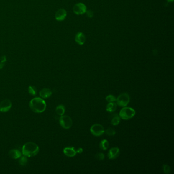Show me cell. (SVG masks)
Wrapping results in <instances>:
<instances>
[{"mask_svg": "<svg viewBox=\"0 0 174 174\" xmlns=\"http://www.w3.org/2000/svg\"><path fill=\"white\" fill-rule=\"evenodd\" d=\"M109 144L108 140H106V139H103L100 142L99 147H100L101 149L105 151V150L108 149V148H109Z\"/></svg>", "mask_w": 174, "mask_h": 174, "instance_id": "obj_18", "label": "cell"}, {"mask_svg": "<svg viewBox=\"0 0 174 174\" xmlns=\"http://www.w3.org/2000/svg\"><path fill=\"white\" fill-rule=\"evenodd\" d=\"M39 150L40 148L37 144L32 142H28L23 146L22 153L26 157H33L38 153Z\"/></svg>", "mask_w": 174, "mask_h": 174, "instance_id": "obj_2", "label": "cell"}, {"mask_svg": "<svg viewBox=\"0 0 174 174\" xmlns=\"http://www.w3.org/2000/svg\"><path fill=\"white\" fill-rule=\"evenodd\" d=\"M105 133L108 136H114L116 134V131L112 128H109L105 130Z\"/></svg>", "mask_w": 174, "mask_h": 174, "instance_id": "obj_20", "label": "cell"}, {"mask_svg": "<svg viewBox=\"0 0 174 174\" xmlns=\"http://www.w3.org/2000/svg\"><path fill=\"white\" fill-rule=\"evenodd\" d=\"M31 109L35 113H42L45 111L47 104L45 101L42 98L36 97L32 99L29 103Z\"/></svg>", "mask_w": 174, "mask_h": 174, "instance_id": "obj_1", "label": "cell"}, {"mask_svg": "<svg viewBox=\"0 0 174 174\" xmlns=\"http://www.w3.org/2000/svg\"><path fill=\"white\" fill-rule=\"evenodd\" d=\"M167 1L169 3H172V2H173L174 0H167Z\"/></svg>", "mask_w": 174, "mask_h": 174, "instance_id": "obj_29", "label": "cell"}, {"mask_svg": "<svg viewBox=\"0 0 174 174\" xmlns=\"http://www.w3.org/2000/svg\"><path fill=\"white\" fill-rule=\"evenodd\" d=\"M163 172L165 174H168L170 173V168L168 165L165 164L163 165Z\"/></svg>", "mask_w": 174, "mask_h": 174, "instance_id": "obj_24", "label": "cell"}, {"mask_svg": "<svg viewBox=\"0 0 174 174\" xmlns=\"http://www.w3.org/2000/svg\"><path fill=\"white\" fill-rule=\"evenodd\" d=\"M8 154L9 155L10 157L13 159H18L22 156L21 152L17 149L10 150Z\"/></svg>", "mask_w": 174, "mask_h": 174, "instance_id": "obj_14", "label": "cell"}, {"mask_svg": "<svg viewBox=\"0 0 174 174\" xmlns=\"http://www.w3.org/2000/svg\"><path fill=\"white\" fill-rule=\"evenodd\" d=\"M19 165H22V166H25L27 165V163L28 162V159L27 158L26 156H25L24 155V156H21L19 158Z\"/></svg>", "mask_w": 174, "mask_h": 174, "instance_id": "obj_19", "label": "cell"}, {"mask_svg": "<svg viewBox=\"0 0 174 174\" xmlns=\"http://www.w3.org/2000/svg\"><path fill=\"white\" fill-rule=\"evenodd\" d=\"M75 41L80 45H82L85 43V35L82 32H78L75 36Z\"/></svg>", "mask_w": 174, "mask_h": 174, "instance_id": "obj_12", "label": "cell"}, {"mask_svg": "<svg viewBox=\"0 0 174 174\" xmlns=\"http://www.w3.org/2000/svg\"><path fill=\"white\" fill-rule=\"evenodd\" d=\"M87 15L89 17H93V12H91V10L87 12Z\"/></svg>", "mask_w": 174, "mask_h": 174, "instance_id": "obj_26", "label": "cell"}, {"mask_svg": "<svg viewBox=\"0 0 174 174\" xmlns=\"http://www.w3.org/2000/svg\"><path fill=\"white\" fill-rule=\"evenodd\" d=\"M63 153L68 157H73L76 156L77 152L73 147H68L63 149Z\"/></svg>", "mask_w": 174, "mask_h": 174, "instance_id": "obj_11", "label": "cell"}, {"mask_svg": "<svg viewBox=\"0 0 174 174\" xmlns=\"http://www.w3.org/2000/svg\"><path fill=\"white\" fill-rule=\"evenodd\" d=\"M136 111L133 108L129 107H124L119 111V117L124 120H128L134 116Z\"/></svg>", "mask_w": 174, "mask_h": 174, "instance_id": "obj_3", "label": "cell"}, {"mask_svg": "<svg viewBox=\"0 0 174 174\" xmlns=\"http://www.w3.org/2000/svg\"><path fill=\"white\" fill-rule=\"evenodd\" d=\"M111 124L114 126H117L119 124L121 117L116 114H114L111 116Z\"/></svg>", "mask_w": 174, "mask_h": 174, "instance_id": "obj_15", "label": "cell"}, {"mask_svg": "<svg viewBox=\"0 0 174 174\" xmlns=\"http://www.w3.org/2000/svg\"><path fill=\"white\" fill-rule=\"evenodd\" d=\"M12 107V103L8 99H5L0 103V111L6 112L9 110Z\"/></svg>", "mask_w": 174, "mask_h": 174, "instance_id": "obj_8", "label": "cell"}, {"mask_svg": "<svg viewBox=\"0 0 174 174\" xmlns=\"http://www.w3.org/2000/svg\"><path fill=\"white\" fill-rule=\"evenodd\" d=\"M65 111V108L64 105H59L56 108V112L59 116H63Z\"/></svg>", "mask_w": 174, "mask_h": 174, "instance_id": "obj_17", "label": "cell"}, {"mask_svg": "<svg viewBox=\"0 0 174 174\" xmlns=\"http://www.w3.org/2000/svg\"><path fill=\"white\" fill-rule=\"evenodd\" d=\"M6 60L7 59H6V56H2V57H0V62L5 63Z\"/></svg>", "mask_w": 174, "mask_h": 174, "instance_id": "obj_25", "label": "cell"}, {"mask_svg": "<svg viewBox=\"0 0 174 174\" xmlns=\"http://www.w3.org/2000/svg\"><path fill=\"white\" fill-rule=\"evenodd\" d=\"M120 150L117 147H114L109 150L108 152V159H116L119 156Z\"/></svg>", "mask_w": 174, "mask_h": 174, "instance_id": "obj_9", "label": "cell"}, {"mask_svg": "<svg viewBox=\"0 0 174 174\" xmlns=\"http://www.w3.org/2000/svg\"><path fill=\"white\" fill-rule=\"evenodd\" d=\"M4 65H5V63H2L1 62H0V69H2L3 68Z\"/></svg>", "mask_w": 174, "mask_h": 174, "instance_id": "obj_28", "label": "cell"}, {"mask_svg": "<svg viewBox=\"0 0 174 174\" xmlns=\"http://www.w3.org/2000/svg\"><path fill=\"white\" fill-rule=\"evenodd\" d=\"M106 100L109 103L114 102H116V98L114 95H108L106 97Z\"/></svg>", "mask_w": 174, "mask_h": 174, "instance_id": "obj_22", "label": "cell"}, {"mask_svg": "<svg viewBox=\"0 0 174 174\" xmlns=\"http://www.w3.org/2000/svg\"><path fill=\"white\" fill-rule=\"evenodd\" d=\"M90 131L95 136H100L104 134L105 130L102 125L99 124H95L91 126Z\"/></svg>", "mask_w": 174, "mask_h": 174, "instance_id": "obj_6", "label": "cell"}, {"mask_svg": "<svg viewBox=\"0 0 174 174\" xmlns=\"http://www.w3.org/2000/svg\"><path fill=\"white\" fill-rule=\"evenodd\" d=\"M67 13L65 9L60 8L55 13V19L58 21H63L65 19Z\"/></svg>", "mask_w": 174, "mask_h": 174, "instance_id": "obj_10", "label": "cell"}, {"mask_svg": "<svg viewBox=\"0 0 174 174\" xmlns=\"http://www.w3.org/2000/svg\"><path fill=\"white\" fill-rule=\"evenodd\" d=\"M73 12L77 15H81L86 12V7L85 4L81 3H77L73 7Z\"/></svg>", "mask_w": 174, "mask_h": 174, "instance_id": "obj_7", "label": "cell"}, {"mask_svg": "<svg viewBox=\"0 0 174 174\" xmlns=\"http://www.w3.org/2000/svg\"><path fill=\"white\" fill-rule=\"evenodd\" d=\"M95 158L98 160L101 161L105 158V155L102 153H98L95 155Z\"/></svg>", "mask_w": 174, "mask_h": 174, "instance_id": "obj_23", "label": "cell"}, {"mask_svg": "<svg viewBox=\"0 0 174 174\" xmlns=\"http://www.w3.org/2000/svg\"><path fill=\"white\" fill-rule=\"evenodd\" d=\"M52 95V91L51 89L49 88H44L42 91H40V96L42 98H48L51 96Z\"/></svg>", "mask_w": 174, "mask_h": 174, "instance_id": "obj_13", "label": "cell"}, {"mask_svg": "<svg viewBox=\"0 0 174 174\" xmlns=\"http://www.w3.org/2000/svg\"><path fill=\"white\" fill-rule=\"evenodd\" d=\"M59 123L61 126L65 129H70L73 125V121L69 116H61L59 118Z\"/></svg>", "mask_w": 174, "mask_h": 174, "instance_id": "obj_5", "label": "cell"}, {"mask_svg": "<svg viewBox=\"0 0 174 174\" xmlns=\"http://www.w3.org/2000/svg\"><path fill=\"white\" fill-rule=\"evenodd\" d=\"M83 151V149L81 148H78L77 150V153H79V154H81L82 152Z\"/></svg>", "mask_w": 174, "mask_h": 174, "instance_id": "obj_27", "label": "cell"}, {"mask_svg": "<svg viewBox=\"0 0 174 174\" xmlns=\"http://www.w3.org/2000/svg\"><path fill=\"white\" fill-rule=\"evenodd\" d=\"M117 109V104L114 102H109L106 106V111L109 112H114Z\"/></svg>", "mask_w": 174, "mask_h": 174, "instance_id": "obj_16", "label": "cell"}, {"mask_svg": "<svg viewBox=\"0 0 174 174\" xmlns=\"http://www.w3.org/2000/svg\"><path fill=\"white\" fill-rule=\"evenodd\" d=\"M130 101L129 94L127 93H122L118 96L116 99V104L120 107H124L127 106Z\"/></svg>", "mask_w": 174, "mask_h": 174, "instance_id": "obj_4", "label": "cell"}, {"mask_svg": "<svg viewBox=\"0 0 174 174\" xmlns=\"http://www.w3.org/2000/svg\"><path fill=\"white\" fill-rule=\"evenodd\" d=\"M28 92L32 96H35L37 93V89L34 86H30L28 88Z\"/></svg>", "mask_w": 174, "mask_h": 174, "instance_id": "obj_21", "label": "cell"}]
</instances>
